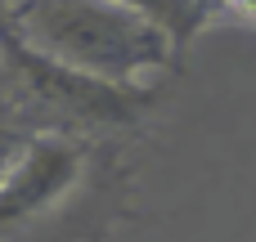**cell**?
I'll return each instance as SVG.
<instances>
[{"label": "cell", "instance_id": "7a4b0ae2", "mask_svg": "<svg viewBox=\"0 0 256 242\" xmlns=\"http://www.w3.org/2000/svg\"><path fill=\"white\" fill-rule=\"evenodd\" d=\"M86 175V148L76 135H32L9 175L0 180V242L50 216Z\"/></svg>", "mask_w": 256, "mask_h": 242}, {"label": "cell", "instance_id": "3957f363", "mask_svg": "<svg viewBox=\"0 0 256 242\" xmlns=\"http://www.w3.org/2000/svg\"><path fill=\"white\" fill-rule=\"evenodd\" d=\"M144 22H153L176 49H184L198 31H207L220 13H230V0H122Z\"/></svg>", "mask_w": 256, "mask_h": 242}, {"label": "cell", "instance_id": "277c9868", "mask_svg": "<svg viewBox=\"0 0 256 242\" xmlns=\"http://www.w3.org/2000/svg\"><path fill=\"white\" fill-rule=\"evenodd\" d=\"M27 139H32V130H22V126H14V121L0 117V180H4L9 166L18 162V153L27 148Z\"/></svg>", "mask_w": 256, "mask_h": 242}, {"label": "cell", "instance_id": "6da1fadb", "mask_svg": "<svg viewBox=\"0 0 256 242\" xmlns=\"http://www.w3.org/2000/svg\"><path fill=\"white\" fill-rule=\"evenodd\" d=\"M0 13L32 54L117 90H140L176 58V45L122 0H14Z\"/></svg>", "mask_w": 256, "mask_h": 242}, {"label": "cell", "instance_id": "5b68a950", "mask_svg": "<svg viewBox=\"0 0 256 242\" xmlns=\"http://www.w3.org/2000/svg\"><path fill=\"white\" fill-rule=\"evenodd\" d=\"M4 4H14V0H4Z\"/></svg>", "mask_w": 256, "mask_h": 242}]
</instances>
